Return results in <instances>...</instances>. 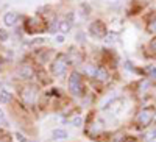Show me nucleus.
<instances>
[{"label": "nucleus", "mask_w": 156, "mask_h": 142, "mask_svg": "<svg viewBox=\"0 0 156 142\" xmlns=\"http://www.w3.org/2000/svg\"><path fill=\"white\" fill-rule=\"evenodd\" d=\"M16 22H17V12H14V11H8L3 16V23L6 27H12Z\"/></svg>", "instance_id": "5"}, {"label": "nucleus", "mask_w": 156, "mask_h": 142, "mask_svg": "<svg viewBox=\"0 0 156 142\" xmlns=\"http://www.w3.org/2000/svg\"><path fill=\"white\" fill-rule=\"evenodd\" d=\"M95 78H97L98 81H103V83H105V81L109 78V75H108V72H106L105 69H98V70H97V75H95Z\"/></svg>", "instance_id": "9"}, {"label": "nucleus", "mask_w": 156, "mask_h": 142, "mask_svg": "<svg viewBox=\"0 0 156 142\" xmlns=\"http://www.w3.org/2000/svg\"><path fill=\"white\" fill-rule=\"evenodd\" d=\"M154 115H156V109L153 106H148V108H144L139 114H137V117H136V122L139 126H148L153 119H154Z\"/></svg>", "instance_id": "2"}, {"label": "nucleus", "mask_w": 156, "mask_h": 142, "mask_svg": "<svg viewBox=\"0 0 156 142\" xmlns=\"http://www.w3.org/2000/svg\"><path fill=\"white\" fill-rule=\"evenodd\" d=\"M89 33H90V36H92V37H95V39H103V37L108 34L106 25L103 23V22H100V20H95V22L90 23Z\"/></svg>", "instance_id": "3"}, {"label": "nucleus", "mask_w": 156, "mask_h": 142, "mask_svg": "<svg viewBox=\"0 0 156 142\" xmlns=\"http://www.w3.org/2000/svg\"><path fill=\"white\" fill-rule=\"evenodd\" d=\"M148 30H150V31H153V33H156V20H153V22L150 23V27H148Z\"/></svg>", "instance_id": "17"}, {"label": "nucleus", "mask_w": 156, "mask_h": 142, "mask_svg": "<svg viewBox=\"0 0 156 142\" xmlns=\"http://www.w3.org/2000/svg\"><path fill=\"white\" fill-rule=\"evenodd\" d=\"M51 136H53V139H58V140H62V139H67L69 134L66 130H62V128H55L53 131H51Z\"/></svg>", "instance_id": "7"}, {"label": "nucleus", "mask_w": 156, "mask_h": 142, "mask_svg": "<svg viewBox=\"0 0 156 142\" xmlns=\"http://www.w3.org/2000/svg\"><path fill=\"white\" fill-rule=\"evenodd\" d=\"M105 41H106L108 44L115 42V41H117V34H115V33H108V34L105 36Z\"/></svg>", "instance_id": "12"}, {"label": "nucleus", "mask_w": 156, "mask_h": 142, "mask_svg": "<svg viewBox=\"0 0 156 142\" xmlns=\"http://www.w3.org/2000/svg\"><path fill=\"white\" fill-rule=\"evenodd\" d=\"M150 47L156 51V37H153V39H151V42H150Z\"/></svg>", "instance_id": "20"}, {"label": "nucleus", "mask_w": 156, "mask_h": 142, "mask_svg": "<svg viewBox=\"0 0 156 142\" xmlns=\"http://www.w3.org/2000/svg\"><path fill=\"white\" fill-rule=\"evenodd\" d=\"M16 137H17L20 142H30V140H27V139H25V136H23V134H20V133H17V134H16Z\"/></svg>", "instance_id": "18"}, {"label": "nucleus", "mask_w": 156, "mask_h": 142, "mask_svg": "<svg viewBox=\"0 0 156 142\" xmlns=\"http://www.w3.org/2000/svg\"><path fill=\"white\" fill-rule=\"evenodd\" d=\"M81 76L78 72H73L70 76H69V91L73 94V95H80L81 94Z\"/></svg>", "instance_id": "4"}, {"label": "nucleus", "mask_w": 156, "mask_h": 142, "mask_svg": "<svg viewBox=\"0 0 156 142\" xmlns=\"http://www.w3.org/2000/svg\"><path fill=\"white\" fill-rule=\"evenodd\" d=\"M56 41H58V42H64V36H62V34H58V36H56Z\"/></svg>", "instance_id": "21"}, {"label": "nucleus", "mask_w": 156, "mask_h": 142, "mask_svg": "<svg viewBox=\"0 0 156 142\" xmlns=\"http://www.w3.org/2000/svg\"><path fill=\"white\" fill-rule=\"evenodd\" d=\"M8 41V33L5 30H0V42H5Z\"/></svg>", "instance_id": "14"}, {"label": "nucleus", "mask_w": 156, "mask_h": 142, "mask_svg": "<svg viewBox=\"0 0 156 142\" xmlns=\"http://www.w3.org/2000/svg\"><path fill=\"white\" fill-rule=\"evenodd\" d=\"M145 142H156V134H148Z\"/></svg>", "instance_id": "16"}, {"label": "nucleus", "mask_w": 156, "mask_h": 142, "mask_svg": "<svg viewBox=\"0 0 156 142\" xmlns=\"http://www.w3.org/2000/svg\"><path fill=\"white\" fill-rule=\"evenodd\" d=\"M11 98H12V94L9 91L0 89V103H8V101H11Z\"/></svg>", "instance_id": "8"}, {"label": "nucleus", "mask_w": 156, "mask_h": 142, "mask_svg": "<svg viewBox=\"0 0 156 142\" xmlns=\"http://www.w3.org/2000/svg\"><path fill=\"white\" fill-rule=\"evenodd\" d=\"M97 67H94V66H86L84 67V72L89 75V76H94V78H95V75H97Z\"/></svg>", "instance_id": "11"}, {"label": "nucleus", "mask_w": 156, "mask_h": 142, "mask_svg": "<svg viewBox=\"0 0 156 142\" xmlns=\"http://www.w3.org/2000/svg\"><path fill=\"white\" fill-rule=\"evenodd\" d=\"M0 122H5V114L2 109H0Z\"/></svg>", "instance_id": "22"}, {"label": "nucleus", "mask_w": 156, "mask_h": 142, "mask_svg": "<svg viewBox=\"0 0 156 142\" xmlns=\"http://www.w3.org/2000/svg\"><path fill=\"white\" fill-rule=\"evenodd\" d=\"M72 123H73V126H81V117L78 115V117H75L73 120H72Z\"/></svg>", "instance_id": "15"}, {"label": "nucleus", "mask_w": 156, "mask_h": 142, "mask_svg": "<svg viewBox=\"0 0 156 142\" xmlns=\"http://www.w3.org/2000/svg\"><path fill=\"white\" fill-rule=\"evenodd\" d=\"M154 11H156V5H154Z\"/></svg>", "instance_id": "23"}, {"label": "nucleus", "mask_w": 156, "mask_h": 142, "mask_svg": "<svg viewBox=\"0 0 156 142\" xmlns=\"http://www.w3.org/2000/svg\"><path fill=\"white\" fill-rule=\"evenodd\" d=\"M67 64H69V59L66 55H62V53L58 55L56 59L51 62V73L55 76H62L67 70Z\"/></svg>", "instance_id": "1"}, {"label": "nucleus", "mask_w": 156, "mask_h": 142, "mask_svg": "<svg viewBox=\"0 0 156 142\" xmlns=\"http://www.w3.org/2000/svg\"><path fill=\"white\" fill-rule=\"evenodd\" d=\"M19 78H22V80H28V78H31L33 76V69L30 67V66H22V67H19Z\"/></svg>", "instance_id": "6"}, {"label": "nucleus", "mask_w": 156, "mask_h": 142, "mask_svg": "<svg viewBox=\"0 0 156 142\" xmlns=\"http://www.w3.org/2000/svg\"><path fill=\"white\" fill-rule=\"evenodd\" d=\"M123 142H137V140H136V137H133V136H126V137L123 139Z\"/></svg>", "instance_id": "19"}, {"label": "nucleus", "mask_w": 156, "mask_h": 142, "mask_svg": "<svg viewBox=\"0 0 156 142\" xmlns=\"http://www.w3.org/2000/svg\"><path fill=\"white\" fill-rule=\"evenodd\" d=\"M148 75H150V78L156 81V66H151L148 67Z\"/></svg>", "instance_id": "13"}, {"label": "nucleus", "mask_w": 156, "mask_h": 142, "mask_svg": "<svg viewBox=\"0 0 156 142\" xmlns=\"http://www.w3.org/2000/svg\"><path fill=\"white\" fill-rule=\"evenodd\" d=\"M58 30H59L61 33H67V31H70V22H67V20H62V22H59V25H58Z\"/></svg>", "instance_id": "10"}]
</instances>
